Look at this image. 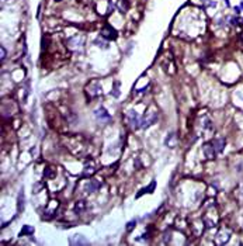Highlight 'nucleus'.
Listing matches in <instances>:
<instances>
[{
	"mask_svg": "<svg viewBox=\"0 0 243 246\" xmlns=\"http://www.w3.org/2000/svg\"><path fill=\"white\" fill-rule=\"evenodd\" d=\"M165 144H166V146H169V148H176V146H177V134L170 132L169 135H167V138L165 139Z\"/></svg>",
	"mask_w": 243,
	"mask_h": 246,
	"instance_id": "nucleus-8",
	"label": "nucleus"
},
{
	"mask_svg": "<svg viewBox=\"0 0 243 246\" xmlns=\"http://www.w3.org/2000/svg\"><path fill=\"white\" fill-rule=\"evenodd\" d=\"M86 94L89 96V98H94V97L101 94V86L97 80H91L89 85L86 86Z\"/></svg>",
	"mask_w": 243,
	"mask_h": 246,
	"instance_id": "nucleus-2",
	"label": "nucleus"
},
{
	"mask_svg": "<svg viewBox=\"0 0 243 246\" xmlns=\"http://www.w3.org/2000/svg\"><path fill=\"white\" fill-rule=\"evenodd\" d=\"M94 115H96V118H98V120H110V114L107 113V110L104 107H100L98 110H96Z\"/></svg>",
	"mask_w": 243,
	"mask_h": 246,
	"instance_id": "nucleus-10",
	"label": "nucleus"
},
{
	"mask_svg": "<svg viewBox=\"0 0 243 246\" xmlns=\"http://www.w3.org/2000/svg\"><path fill=\"white\" fill-rule=\"evenodd\" d=\"M231 235H232V231L231 229L222 228L221 231H219V234L216 235V245H225L229 241Z\"/></svg>",
	"mask_w": 243,
	"mask_h": 246,
	"instance_id": "nucleus-4",
	"label": "nucleus"
},
{
	"mask_svg": "<svg viewBox=\"0 0 243 246\" xmlns=\"http://www.w3.org/2000/svg\"><path fill=\"white\" fill-rule=\"evenodd\" d=\"M96 172H97V165H96L94 161H89L86 163L85 166V170H83V176L85 177H90V176H93Z\"/></svg>",
	"mask_w": 243,
	"mask_h": 246,
	"instance_id": "nucleus-6",
	"label": "nucleus"
},
{
	"mask_svg": "<svg viewBox=\"0 0 243 246\" xmlns=\"http://www.w3.org/2000/svg\"><path fill=\"white\" fill-rule=\"evenodd\" d=\"M86 207H87L86 201H83V200H82V201H77V203H76V205H74V211L80 214V213H83V211L86 210Z\"/></svg>",
	"mask_w": 243,
	"mask_h": 246,
	"instance_id": "nucleus-15",
	"label": "nucleus"
},
{
	"mask_svg": "<svg viewBox=\"0 0 243 246\" xmlns=\"http://www.w3.org/2000/svg\"><path fill=\"white\" fill-rule=\"evenodd\" d=\"M135 224H137V221L134 219V221H131V222H128L127 224V231L129 232V231H132L134 228H135Z\"/></svg>",
	"mask_w": 243,
	"mask_h": 246,
	"instance_id": "nucleus-19",
	"label": "nucleus"
},
{
	"mask_svg": "<svg viewBox=\"0 0 243 246\" xmlns=\"http://www.w3.org/2000/svg\"><path fill=\"white\" fill-rule=\"evenodd\" d=\"M101 37H104V38H108V40H114L117 37V31L111 27V25H107L103 28V31H101Z\"/></svg>",
	"mask_w": 243,
	"mask_h": 246,
	"instance_id": "nucleus-7",
	"label": "nucleus"
},
{
	"mask_svg": "<svg viewBox=\"0 0 243 246\" xmlns=\"http://www.w3.org/2000/svg\"><path fill=\"white\" fill-rule=\"evenodd\" d=\"M204 153H205V156H207L208 159H215L216 152H215V149H214V146L211 145V142L205 144V146H204Z\"/></svg>",
	"mask_w": 243,
	"mask_h": 246,
	"instance_id": "nucleus-9",
	"label": "nucleus"
},
{
	"mask_svg": "<svg viewBox=\"0 0 243 246\" xmlns=\"http://www.w3.org/2000/svg\"><path fill=\"white\" fill-rule=\"evenodd\" d=\"M240 7H242V9H243V1H242V4H240Z\"/></svg>",
	"mask_w": 243,
	"mask_h": 246,
	"instance_id": "nucleus-24",
	"label": "nucleus"
},
{
	"mask_svg": "<svg viewBox=\"0 0 243 246\" xmlns=\"http://www.w3.org/2000/svg\"><path fill=\"white\" fill-rule=\"evenodd\" d=\"M87 239L83 235H74V238H70V245H86Z\"/></svg>",
	"mask_w": 243,
	"mask_h": 246,
	"instance_id": "nucleus-11",
	"label": "nucleus"
},
{
	"mask_svg": "<svg viewBox=\"0 0 243 246\" xmlns=\"http://www.w3.org/2000/svg\"><path fill=\"white\" fill-rule=\"evenodd\" d=\"M155 187H156V182L153 180V182L150 183V184H149L148 187H145L143 190H141V193H138V194H137V197L139 198V197H141L142 194H145V193H152L153 190H155Z\"/></svg>",
	"mask_w": 243,
	"mask_h": 246,
	"instance_id": "nucleus-14",
	"label": "nucleus"
},
{
	"mask_svg": "<svg viewBox=\"0 0 243 246\" xmlns=\"http://www.w3.org/2000/svg\"><path fill=\"white\" fill-rule=\"evenodd\" d=\"M32 232H34V228L30 226V225H24L21 229V232H20V236H24V235H31Z\"/></svg>",
	"mask_w": 243,
	"mask_h": 246,
	"instance_id": "nucleus-16",
	"label": "nucleus"
},
{
	"mask_svg": "<svg viewBox=\"0 0 243 246\" xmlns=\"http://www.w3.org/2000/svg\"><path fill=\"white\" fill-rule=\"evenodd\" d=\"M158 117H159V114L155 110H149L143 117H141V128L142 129L149 128L152 124H155L158 121Z\"/></svg>",
	"mask_w": 243,
	"mask_h": 246,
	"instance_id": "nucleus-1",
	"label": "nucleus"
},
{
	"mask_svg": "<svg viewBox=\"0 0 243 246\" xmlns=\"http://www.w3.org/2000/svg\"><path fill=\"white\" fill-rule=\"evenodd\" d=\"M235 11L236 13H240V7H235Z\"/></svg>",
	"mask_w": 243,
	"mask_h": 246,
	"instance_id": "nucleus-23",
	"label": "nucleus"
},
{
	"mask_svg": "<svg viewBox=\"0 0 243 246\" xmlns=\"http://www.w3.org/2000/svg\"><path fill=\"white\" fill-rule=\"evenodd\" d=\"M211 145L214 146V149H215L216 155H218V153L223 152L225 145H226V141H225V138H215V139H212L211 141Z\"/></svg>",
	"mask_w": 243,
	"mask_h": 246,
	"instance_id": "nucleus-5",
	"label": "nucleus"
},
{
	"mask_svg": "<svg viewBox=\"0 0 243 246\" xmlns=\"http://www.w3.org/2000/svg\"><path fill=\"white\" fill-rule=\"evenodd\" d=\"M100 187H101V183L97 182V180H91V182H89V184H87V191L94 193V191H97Z\"/></svg>",
	"mask_w": 243,
	"mask_h": 246,
	"instance_id": "nucleus-12",
	"label": "nucleus"
},
{
	"mask_svg": "<svg viewBox=\"0 0 243 246\" xmlns=\"http://www.w3.org/2000/svg\"><path fill=\"white\" fill-rule=\"evenodd\" d=\"M231 23L232 24H238V25H240V24H243V18H240V17H233V18H231Z\"/></svg>",
	"mask_w": 243,
	"mask_h": 246,
	"instance_id": "nucleus-18",
	"label": "nucleus"
},
{
	"mask_svg": "<svg viewBox=\"0 0 243 246\" xmlns=\"http://www.w3.org/2000/svg\"><path fill=\"white\" fill-rule=\"evenodd\" d=\"M128 122H129V127L134 129L141 128V117L137 114L135 110H131L128 111Z\"/></svg>",
	"mask_w": 243,
	"mask_h": 246,
	"instance_id": "nucleus-3",
	"label": "nucleus"
},
{
	"mask_svg": "<svg viewBox=\"0 0 243 246\" xmlns=\"http://www.w3.org/2000/svg\"><path fill=\"white\" fill-rule=\"evenodd\" d=\"M0 51H1V61H4L6 59V49H4V46H1Z\"/></svg>",
	"mask_w": 243,
	"mask_h": 246,
	"instance_id": "nucleus-22",
	"label": "nucleus"
},
{
	"mask_svg": "<svg viewBox=\"0 0 243 246\" xmlns=\"http://www.w3.org/2000/svg\"><path fill=\"white\" fill-rule=\"evenodd\" d=\"M96 45H98V46H101V48H106V42H103L100 38H98V40H96Z\"/></svg>",
	"mask_w": 243,
	"mask_h": 246,
	"instance_id": "nucleus-21",
	"label": "nucleus"
},
{
	"mask_svg": "<svg viewBox=\"0 0 243 246\" xmlns=\"http://www.w3.org/2000/svg\"><path fill=\"white\" fill-rule=\"evenodd\" d=\"M55 176H56V170H55V167L48 166V167L45 169V172H44V177H45V179H48V180H52Z\"/></svg>",
	"mask_w": 243,
	"mask_h": 246,
	"instance_id": "nucleus-13",
	"label": "nucleus"
},
{
	"mask_svg": "<svg viewBox=\"0 0 243 246\" xmlns=\"http://www.w3.org/2000/svg\"><path fill=\"white\" fill-rule=\"evenodd\" d=\"M118 86H119V83L115 82V83H114V92H113V96L114 97H118Z\"/></svg>",
	"mask_w": 243,
	"mask_h": 246,
	"instance_id": "nucleus-20",
	"label": "nucleus"
},
{
	"mask_svg": "<svg viewBox=\"0 0 243 246\" xmlns=\"http://www.w3.org/2000/svg\"><path fill=\"white\" fill-rule=\"evenodd\" d=\"M23 208H24V191L21 189L18 193V211H21Z\"/></svg>",
	"mask_w": 243,
	"mask_h": 246,
	"instance_id": "nucleus-17",
	"label": "nucleus"
}]
</instances>
